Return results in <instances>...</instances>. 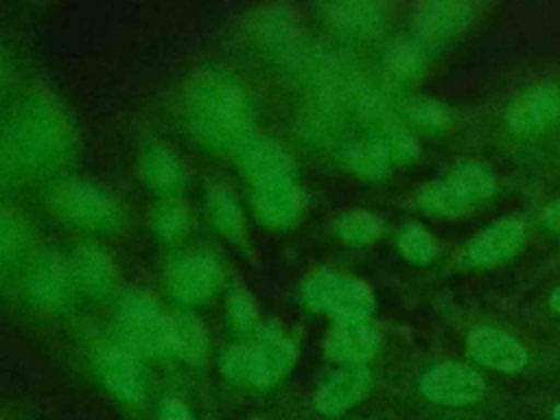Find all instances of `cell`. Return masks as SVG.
<instances>
[{
    "label": "cell",
    "instance_id": "obj_1",
    "mask_svg": "<svg viewBox=\"0 0 560 420\" xmlns=\"http://www.w3.org/2000/svg\"><path fill=\"white\" fill-rule=\"evenodd\" d=\"M188 118L201 142L214 147H236L252 136L249 109L241 88L217 74L203 77L190 92Z\"/></svg>",
    "mask_w": 560,
    "mask_h": 420
},
{
    "label": "cell",
    "instance_id": "obj_2",
    "mask_svg": "<svg viewBox=\"0 0 560 420\" xmlns=\"http://www.w3.org/2000/svg\"><path fill=\"white\" fill-rule=\"evenodd\" d=\"M258 343L230 346L221 354V372L230 381H243L254 387L273 385L295 361V343L280 332L276 324L258 328Z\"/></svg>",
    "mask_w": 560,
    "mask_h": 420
},
{
    "label": "cell",
    "instance_id": "obj_3",
    "mask_svg": "<svg viewBox=\"0 0 560 420\" xmlns=\"http://www.w3.org/2000/svg\"><path fill=\"white\" fill-rule=\"evenodd\" d=\"M298 298L313 311L332 313L339 319H363L374 313L372 289L354 276L322 269L306 276L298 289Z\"/></svg>",
    "mask_w": 560,
    "mask_h": 420
},
{
    "label": "cell",
    "instance_id": "obj_4",
    "mask_svg": "<svg viewBox=\"0 0 560 420\" xmlns=\"http://www.w3.org/2000/svg\"><path fill=\"white\" fill-rule=\"evenodd\" d=\"M171 319L151 293L133 291L118 304L116 328L127 348L144 357H158L171 354Z\"/></svg>",
    "mask_w": 560,
    "mask_h": 420
},
{
    "label": "cell",
    "instance_id": "obj_5",
    "mask_svg": "<svg viewBox=\"0 0 560 420\" xmlns=\"http://www.w3.org/2000/svg\"><path fill=\"white\" fill-rule=\"evenodd\" d=\"M52 206L68 219L90 228H114L120 208L101 188L85 182H63L50 192Z\"/></svg>",
    "mask_w": 560,
    "mask_h": 420
},
{
    "label": "cell",
    "instance_id": "obj_6",
    "mask_svg": "<svg viewBox=\"0 0 560 420\" xmlns=\"http://www.w3.org/2000/svg\"><path fill=\"white\" fill-rule=\"evenodd\" d=\"M420 394L435 405H468L483 396V376L466 363H440L420 376Z\"/></svg>",
    "mask_w": 560,
    "mask_h": 420
},
{
    "label": "cell",
    "instance_id": "obj_7",
    "mask_svg": "<svg viewBox=\"0 0 560 420\" xmlns=\"http://www.w3.org/2000/svg\"><path fill=\"white\" fill-rule=\"evenodd\" d=\"M221 282V265L210 252H188L168 269L171 293L184 304H203Z\"/></svg>",
    "mask_w": 560,
    "mask_h": 420
},
{
    "label": "cell",
    "instance_id": "obj_8",
    "mask_svg": "<svg viewBox=\"0 0 560 420\" xmlns=\"http://www.w3.org/2000/svg\"><path fill=\"white\" fill-rule=\"evenodd\" d=\"M560 118V88L553 83H538L523 90L505 107V127L514 133H529L549 127Z\"/></svg>",
    "mask_w": 560,
    "mask_h": 420
},
{
    "label": "cell",
    "instance_id": "obj_9",
    "mask_svg": "<svg viewBox=\"0 0 560 420\" xmlns=\"http://www.w3.org/2000/svg\"><path fill=\"white\" fill-rule=\"evenodd\" d=\"M527 236V225L518 217H503L488 223L468 245L466 256L475 267H490L521 249Z\"/></svg>",
    "mask_w": 560,
    "mask_h": 420
},
{
    "label": "cell",
    "instance_id": "obj_10",
    "mask_svg": "<svg viewBox=\"0 0 560 420\" xmlns=\"http://www.w3.org/2000/svg\"><path fill=\"white\" fill-rule=\"evenodd\" d=\"M381 341V332L378 326L372 322V317H363V319H339L326 341H324V350L326 357L346 365H359L363 361H368L374 350L378 348Z\"/></svg>",
    "mask_w": 560,
    "mask_h": 420
},
{
    "label": "cell",
    "instance_id": "obj_11",
    "mask_svg": "<svg viewBox=\"0 0 560 420\" xmlns=\"http://www.w3.org/2000/svg\"><path fill=\"white\" fill-rule=\"evenodd\" d=\"M468 354L497 372H518L527 365V350L494 326H477L468 335Z\"/></svg>",
    "mask_w": 560,
    "mask_h": 420
},
{
    "label": "cell",
    "instance_id": "obj_12",
    "mask_svg": "<svg viewBox=\"0 0 560 420\" xmlns=\"http://www.w3.org/2000/svg\"><path fill=\"white\" fill-rule=\"evenodd\" d=\"M252 199H254V208H256L258 217L267 225L291 223L298 217L300 203H302L300 186H298L293 173L254 184Z\"/></svg>",
    "mask_w": 560,
    "mask_h": 420
},
{
    "label": "cell",
    "instance_id": "obj_13",
    "mask_svg": "<svg viewBox=\"0 0 560 420\" xmlns=\"http://www.w3.org/2000/svg\"><path fill=\"white\" fill-rule=\"evenodd\" d=\"M372 374L365 365H343L332 372L315 396V407L324 416H337L357 405L370 389Z\"/></svg>",
    "mask_w": 560,
    "mask_h": 420
},
{
    "label": "cell",
    "instance_id": "obj_14",
    "mask_svg": "<svg viewBox=\"0 0 560 420\" xmlns=\"http://www.w3.org/2000/svg\"><path fill=\"white\" fill-rule=\"evenodd\" d=\"M238 155H241V168L252 184L291 173L289 153L271 138L249 136L241 144Z\"/></svg>",
    "mask_w": 560,
    "mask_h": 420
},
{
    "label": "cell",
    "instance_id": "obj_15",
    "mask_svg": "<svg viewBox=\"0 0 560 420\" xmlns=\"http://www.w3.org/2000/svg\"><path fill=\"white\" fill-rule=\"evenodd\" d=\"M101 372L105 385L122 400L138 402L144 396V383L138 363L125 350L105 348L101 352Z\"/></svg>",
    "mask_w": 560,
    "mask_h": 420
},
{
    "label": "cell",
    "instance_id": "obj_16",
    "mask_svg": "<svg viewBox=\"0 0 560 420\" xmlns=\"http://www.w3.org/2000/svg\"><path fill=\"white\" fill-rule=\"evenodd\" d=\"M72 278L90 295H103L114 284V265L112 260L94 247H83L72 258Z\"/></svg>",
    "mask_w": 560,
    "mask_h": 420
},
{
    "label": "cell",
    "instance_id": "obj_17",
    "mask_svg": "<svg viewBox=\"0 0 560 420\" xmlns=\"http://www.w3.org/2000/svg\"><path fill=\"white\" fill-rule=\"evenodd\" d=\"M418 203L433 214H459L472 206V201L464 195V190L457 186V182L446 173L440 179L427 182L418 188Z\"/></svg>",
    "mask_w": 560,
    "mask_h": 420
},
{
    "label": "cell",
    "instance_id": "obj_18",
    "mask_svg": "<svg viewBox=\"0 0 560 420\" xmlns=\"http://www.w3.org/2000/svg\"><path fill=\"white\" fill-rule=\"evenodd\" d=\"M346 160H348L350 168L363 179L381 182V179H387V175H389L392 155H389L385 142L378 138H363V140L352 142L346 151Z\"/></svg>",
    "mask_w": 560,
    "mask_h": 420
},
{
    "label": "cell",
    "instance_id": "obj_19",
    "mask_svg": "<svg viewBox=\"0 0 560 420\" xmlns=\"http://www.w3.org/2000/svg\"><path fill=\"white\" fill-rule=\"evenodd\" d=\"M70 278H72V271L63 262L44 260L31 276L28 287H31V293L39 302H44L48 306H59L68 298Z\"/></svg>",
    "mask_w": 560,
    "mask_h": 420
},
{
    "label": "cell",
    "instance_id": "obj_20",
    "mask_svg": "<svg viewBox=\"0 0 560 420\" xmlns=\"http://www.w3.org/2000/svg\"><path fill=\"white\" fill-rule=\"evenodd\" d=\"M475 18V4L468 2H433L424 4L418 15V26L427 35L457 31Z\"/></svg>",
    "mask_w": 560,
    "mask_h": 420
},
{
    "label": "cell",
    "instance_id": "obj_21",
    "mask_svg": "<svg viewBox=\"0 0 560 420\" xmlns=\"http://www.w3.org/2000/svg\"><path fill=\"white\" fill-rule=\"evenodd\" d=\"M142 175L149 184L162 190H173L184 182V171L177 155L160 144H149L142 153Z\"/></svg>",
    "mask_w": 560,
    "mask_h": 420
},
{
    "label": "cell",
    "instance_id": "obj_22",
    "mask_svg": "<svg viewBox=\"0 0 560 420\" xmlns=\"http://www.w3.org/2000/svg\"><path fill=\"white\" fill-rule=\"evenodd\" d=\"M208 352L206 328L186 315L171 319V354H179L186 361H201Z\"/></svg>",
    "mask_w": 560,
    "mask_h": 420
},
{
    "label": "cell",
    "instance_id": "obj_23",
    "mask_svg": "<svg viewBox=\"0 0 560 420\" xmlns=\"http://www.w3.org/2000/svg\"><path fill=\"white\" fill-rule=\"evenodd\" d=\"M330 20L348 33H370L383 24V9L372 2H341L330 7Z\"/></svg>",
    "mask_w": 560,
    "mask_h": 420
},
{
    "label": "cell",
    "instance_id": "obj_24",
    "mask_svg": "<svg viewBox=\"0 0 560 420\" xmlns=\"http://www.w3.org/2000/svg\"><path fill=\"white\" fill-rule=\"evenodd\" d=\"M448 175L457 182V186L464 190V195L475 203L488 199L494 192V175L492 171L481 162H457Z\"/></svg>",
    "mask_w": 560,
    "mask_h": 420
},
{
    "label": "cell",
    "instance_id": "obj_25",
    "mask_svg": "<svg viewBox=\"0 0 560 420\" xmlns=\"http://www.w3.org/2000/svg\"><path fill=\"white\" fill-rule=\"evenodd\" d=\"M206 203H208V214L219 232H223V234L241 232V223H243L241 208L225 186H212L208 190Z\"/></svg>",
    "mask_w": 560,
    "mask_h": 420
},
{
    "label": "cell",
    "instance_id": "obj_26",
    "mask_svg": "<svg viewBox=\"0 0 560 420\" xmlns=\"http://www.w3.org/2000/svg\"><path fill=\"white\" fill-rule=\"evenodd\" d=\"M383 230V221L370 210H346L337 221V232L352 243H370Z\"/></svg>",
    "mask_w": 560,
    "mask_h": 420
},
{
    "label": "cell",
    "instance_id": "obj_27",
    "mask_svg": "<svg viewBox=\"0 0 560 420\" xmlns=\"http://www.w3.org/2000/svg\"><path fill=\"white\" fill-rule=\"evenodd\" d=\"M398 252L409 262L424 265V262L435 258L438 243H435V238L422 225L407 223V225H402V230L398 234Z\"/></svg>",
    "mask_w": 560,
    "mask_h": 420
},
{
    "label": "cell",
    "instance_id": "obj_28",
    "mask_svg": "<svg viewBox=\"0 0 560 420\" xmlns=\"http://www.w3.org/2000/svg\"><path fill=\"white\" fill-rule=\"evenodd\" d=\"M422 59H424V52L420 42L416 39H400L387 52V63L392 72H396L398 77L416 74L422 66Z\"/></svg>",
    "mask_w": 560,
    "mask_h": 420
},
{
    "label": "cell",
    "instance_id": "obj_29",
    "mask_svg": "<svg viewBox=\"0 0 560 420\" xmlns=\"http://www.w3.org/2000/svg\"><path fill=\"white\" fill-rule=\"evenodd\" d=\"M186 221H188V214H186V208L177 201H166L162 203L158 210H155V217H153V223H155V230L164 236V238H177L184 230H186Z\"/></svg>",
    "mask_w": 560,
    "mask_h": 420
},
{
    "label": "cell",
    "instance_id": "obj_30",
    "mask_svg": "<svg viewBox=\"0 0 560 420\" xmlns=\"http://www.w3.org/2000/svg\"><path fill=\"white\" fill-rule=\"evenodd\" d=\"M228 308H230V317L232 322L243 328L249 330L258 324V308L252 300L249 293H245L243 289H232L230 300H228Z\"/></svg>",
    "mask_w": 560,
    "mask_h": 420
},
{
    "label": "cell",
    "instance_id": "obj_31",
    "mask_svg": "<svg viewBox=\"0 0 560 420\" xmlns=\"http://www.w3.org/2000/svg\"><path fill=\"white\" fill-rule=\"evenodd\" d=\"M409 118L422 127H444L451 120L446 105L438 101H413L407 109Z\"/></svg>",
    "mask_w": 560,
    "mask_h": 420
},
{
    "label": "cell",
    "instance_id": "obj_32",
    "mask_svg": "<svg viewBox=\"0 0 560 420\" xmlns=\"http://www.w3.org/2000/svg\"><path fill=\"white\" fill-rule=\"evenodd\" d=\"M383 142H385L389 155L396 160H411L418 153V144H416L413 136L407 129H402L400 125L387 127Z\"/></svg>",
    "mask_w": 560,
    "mask_h": 420
},
{
    "label": "cell",
    "instance_id": "obj_33",
    "mask_svg": "<svg viewBox=\"0 0 560 420\" xmlns=\"http://www.w3.org/2000/svg\"><path fill=\"white\" fill-rule=\"evenodd\" d=\"M160 420H192L188 407L177 398H166L160 407Z\"/></svg>",
    "mask_w": 560,
    "mask_h": 420
},
{
    "label": "cell",
    "instance_id": "obj_34",
    "mask_svg": "<svg viewBox=\"0 0 560 420\" xmlns=\"http://www.w3.org/2000/svg\"><path fill=\"white\" fill-rule=\"evenodd\" d=\"M542 225L551 232H560V199L551 201L545 210H542Z\"/></svg>",
    "mask_w": 560,
    "mask_h": 420
},
{
    "label": "cell",
    "instance_id": "obj_35",
    "mask_svg": "<svg viewBox=\"0 0 560 420\" xmlns=\"http://www.w3.org/2000/svg\"><path fill=\"white\" fill-rule=\"evenodd\" d=\"M549 304H551V308H553V311H558V313H560V284L551 291V295H549Z\"/></svg>",
    "mask_w": 560,
    "mask_h": 420
},
{
    "label": "cell",
    "instance_id": "obj_36",
    "mask_svg": "<svg viewBox=\"0 0 560 420\" xmlns=\"http://www.w3.org/2000/svg\"><path fill=\"white\" fill-rule=\"evenodd\" d=\"M551 418H553V420H560V402L553 407V411H551Z\"/></svg>",
    "mask_w": 560,
    "mask_h": 420
}]
</instances>
